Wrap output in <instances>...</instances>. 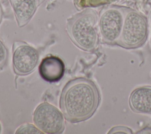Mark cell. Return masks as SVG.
Instances as JSON below:
<instances>
[{"instance_id": "obj_1", "label": "cell", "mask_w": 151, "mask_h": 134, "mask_svg": "<svg viewBox=\"0 0 151 134\" xmlns=\"http://www.w3.org/2000/svg\"><path fill=\"white\" fill-rule=\"evenodd\" d=\"M100 100V93L95 83L90 79L80 77L69 81L64 87L60 107L67 121L76 123L91 117Z\"/></svg>"}, {"instance_id": "obj_2", "label": "cell", "mask_w": 151, "mask_h": 134, "mask_svg": "<svg viewBox=\"0 0 151 134\" xmlns=\"http://www.w3.org/2000/svg\"><path fill=\"white\" fill-rule=\"evenodd\" d=\"M98 14L92 8L77 13L67 21L66 30L71 41L85 51L94 50L99 44Z\"/></svg>"}, {"instance_id": "obj_3", "label": "cell", "mask_w": 151, "mask_h": 134, "mask_svg": "<svg viewBox=\"0 0 151 134\" xmlns=\"http://www.w3.org/2000/svg\"><path fill=\"white\" fill-rule=\"evenodd\" d=\"M148 18L140 12L127 8L122 30L116 44L127 49L142 46L148 38Z\"/></svg>"}, {"instance_id": "obj_4", "label": "cell", "mask_w": 151, "mask_h": 134, "mask_svg": "<svg viewBox=\"0 0 151 134\" xmlns=\"http://www.w3.org/2000/svg\"><path fill=\"white\" fill-rule=\"evenodd\" d=\"M127 8L110 5L103 8L98 18V28L103 43L116 44L121 33Z\"/></svg>"}, {"instance_id": "obj_5", "label": "cell", "mask_w": 151, "mask_h": 134, "mask_svg": "<svg viewBox=\"0 0 151 134\" xmlns=\"http://www.w3.org/2000/svg\"><path fill=\"white\" fill-rule=\"evenodd\" d=\"M33 121L36 126L45 133H61L65 128L63 114L57 107L47 102L37 106L33 114Z\"/></svg>"}, {"instance_id": "obj_6", "label": "cell", "mask_w": 151, "mask_h": 134, "mask_svg": "<svg viewBox=\"0 0 151 134\" xmlns=\"http://www.w3.org/2000/svg\"><path fill=\"white\" fill-rule=\"evenodd\" d=\"M12 50V65L14 73L18 76H25L32 73L38 63V51L22 41H15Z\"/></svg>"}, {"instance_id": "obj_7", "label": "cell", "mask_w": 151, "mask_h": 134, "mask_svg": "<svg viewBox=\"0 0 151 134\" xmlns=\"http://www.w3.org/2000/svg\"><path fill=\"white\" fill-rule=\"evenodd\" d=\"M65 66L58 57L50 55L44 58L39 67V73L44 80L54 83L60 81L64 76Z\"/></svg>"}, {"instance_id": "obj_8", "label": "cell", "mask_w": 151, "mask_h": 134, "mask_svg": "<svg viewBox=\"0 0 151 134\" xmlns=\"http://www.w3.org/2000/svg\"><path fill=\"white\" fill-rule=\"evenodd\" d=\"M129 104L134 113L151 115V86H142L133 90L129 96Z\"/></svg>"}, {"instance_id": "obj_9", "label": "cell", "mask_w": 151, "mask_h": 134, "mask_svg": "<svg viewBox=\"0 0 151 134\" xmlns=\"http://www.w3.org/2000/svg\"><path fill=\"white\" fill-rule=\"evenodd\" d=\"M19 27L27 25L34 15L39 0H9Z\"/></svg>"}, {"instance_id": "obj_10", "label": "cell", "mask_w": 151, "mask_h": 134, "mask_svg": "<svg viewBox=\"0 0 151 134\" xmlns=\"http://www.w3.org/2000/svg\"><path fill=\"white\" fill-rule=\"evenodd\" d=\"M16 133H42L40 130L32 124H25L19 126L16 130Z\"/></svg>"}, {"instance_id": "obj_11", "label": "cell", "mask_w": 151, "mask_h": 134, "mask_svg": "<svg viewBox=\"0 0 151 134\" xmlns=\"http://www.w3.org/2000/svg\"><path fill=\"white\" fill-rule=\"evenodd\" d=\"M8 59V50L5 45L0 40V70L5 66Z\"/></svg>"}, {"instance_id": "obj_12", "label": "cell", "mask_w": 151, "mask_h": 134, "mask_svg": "<svg viewBox=\"0 0 151 134\" xmlns=\"http://www.w3.org/2000/svg\"><path fill=\"white\" fill-rule=\"evenodd\" d=\"M107 133H133L132 130L125 126H116L111 128Z\"/></svg>"}, {"instance_id": "obj_13", "label": "cell", "mask_w": 151, "mask_h": 134, "mask_svg": "<svg viewBox=\"0 0 151 134\" xmlns=\"http://www.w3.org/2000/svg\"><path fill=\"white\" fill-rule=\"evenodd\" d=\"M148 26H149L148 37L149 40V45L151 48V11H150L148 16Z\"/></svg>"}, {"instance_id": "obj_14", "label": "cell", "mask_w": 151, "mask_h": 134, "mask_svg": "<svg viewBox=\"0 0 151 134\" xmlns=\"http://www.w3.org/2000/svg\"><path fill=\"white\" fill-rule=\"evenodd\" d=\"M2 17H3V10H2V8L1 6V4L0 3V24L1 23L2 19Z\"/></svg>"}, {"instance_id": "obj_15", "label": "cell", "mask_w": 151, "mask_h": 134, "mask_svg": "<svg viewBox=\"0 0 151 134\" xmlns=\"http://www.w3.org/2000/svg\"><path fill=\"white\" fill-rule=\"evenodd\" d=\"M1 124H0V132H1Z\"/></svg>"}]
</instances>
